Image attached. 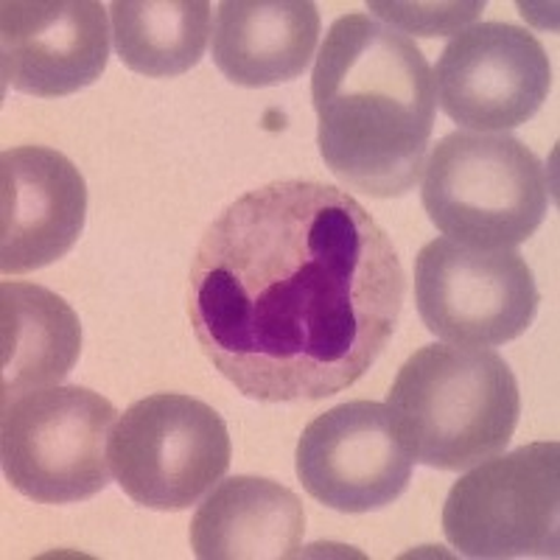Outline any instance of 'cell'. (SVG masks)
I'll use <instances>...</instances> for the list:
<instances>
[{"label": "cell", "mask_w": 560, "mask_h": 560, "mask_svg": "<svg viewBox=\"0 0 560 560\" xmlns=\"http://www.w3.org/2000/svg\"><path fill=\"white\" fill-rule=\"evenodd\" d=\"M407 278L387 230L317 179L244 194L205 230L188 317L208 362L261 404L353 387L393 339Z\"/></svg>", "instance_id": "cell-1"}, {"label": "cell", "mask_w": 560, "mask_h": 560, "mask_svg": "<svg viewBox=\"0 0 560 560\" xmlns=\"http://www.w3.org/2000/svg\"><path fill=\"white\" fill-rule=\"evenodd\" d=\"M325 166L376 199L404 197L427 166L434 73L407 34L345 14L325 34L312 73Z\"/></svg>", "instance_id": "cell-2"}, {"label": "cell", "mask_w": 560, "mask_h": 560, "mask_svg": "<svg viewBox=\"0 0 560 560\" xmlns=\"http://www.w3.org/2000/svg\"><path fill=\"white\" fill-rule=\"evenodd\" d=\"M387 412L415 463L465 471L508 448L522 395L510 364L493 350L427 345L398 370Z\"/></svg>", "instance_id": "cell-3"}, {"label": "cell", "mask_w": 560, "mask_h": 560, "mask_svg": "<svg viewBox=\"0 0 560 560\" xmlns=\"http://www.w3.org/2000/svg\"><path fill=\"white\" fill-rule=\"evenodd\" d=\"M423 208L443 236L477 249H513L549 208L544 163L508 132H448L423 166Z\"/></svg>", "instance_id": "cell-4"}, {"label": "cell", "mask_w": 560, "mask_h": 560, "mask_svg": "<svg viewBox=\"0 0 560 560\" xmlns=\"http://www.w3.org/2000/svg\"><path fill=\"white\" fill-rule=\"evenodd\" d=\"M115 407L88 387H45L3 404L0 463L26 499L73 504L109 485Z\"/></svg>", "instance_id": "cell-5"}, {"label": "cell", "mask_w": 560, "mask_h": 560, "mask_svg": "<svg viewBox=\"0 0 560 560\" xmlns=\"http://www.w3.org/2000/svg\"><path fill=\"white\" fill-rule=\"evenodd\" d=\"M443 533L465 558H558V443H529L474 465L448 490Z\"/></svg>", "instance_id": "cell-6"}, {"label": "cell", "mask_w": 560, "mask_h": 560, "mask_svg": "<svg viewBox=\"0 0 560 560\" xmlns=\"http://www.w3.org/2000/svg\"><path fill=\"white\" fill-rule=\"evenodd\" d=\"M230 432L210 404L183 393L135 401L109 434V465L132 502L188 510L230 468Z\"/></svg>", "instance_id": "cell-7"}, {"label": "cell", "mask_w": 560, "mask_h": 560, "mask_svg": "<svg viewBox=\"0 0 560 560\" xmlns=\"http://www.w3.org/2000/svg\"><path fill=\"white\" fill-rule=\"evenodd\" d=\"M415 303L423 325L443 342L497 348L527 331L541 294L516 249L434 238L415 258Z\"/></svg>", "instance_id": "cell-8"}, {"label": "cell", "mask_w": 560, "mask_h": 560, "mask_svg": "<svg viewBox=\"0 0 560 560\" xmlns=\"http://www.w3.org/2000/svg\"><path fill=\"white\" fill-rule=\"evenodd\" d=\"M552 65L522 26L488 20L454 34L434 70V96L454 124L477 132L522 127L547 102Z\"/></svg>", "instance_id": "cell-9"}, {"label": "cell", "mask_w": 560, "mask_h": 560, "mask_svg": "<svg viewBox=\"0 0 560 560\" xmlns=\"http://www.w3.org/2000/svg\"><path fill=\"white\" fill-rule=\"evenodd\" d=\"M298 479L306 493L339 513H370L393 504L412 477L409 452L387 404L348 401L303 429Z\"/></svg>", "instance_id": "cell-10"}, {"label": "cell", "mask_w": 560, "mask_h": 560, "mask_svg": "<svg viewBox=\"0 0 560 560\" xmlns=\"http://www.w3.org/2000/svg\"><path fill=\"white\" fill-rule=\"evenodd\" d=\"M0 59L7 88L37 98L79 93L107 68V12L96 0H7Z\"/></svg>", "instance_id": "cell-11"}, {"label": "cell", "mask_w": 560, "mask_h": 560, "mask_svg": "<svg viewBox=\"0 0 560 560\" xmlns=\"http://www.w3.org/2000/svg\"><path fill=\"white\" fill-rule=\"evenodd\" d=\"M88 185L62 152L18 147L0 158V269L26 275L59 261L82 236Z\"/></svg>", "instance_id": "cell-12"}, {"label": "cell", "mask_w": 560, "mask_h": 560, "mask_svg": "<svg viewBox=\"0 0 560 560\" xmlns=\"http://www.w3.org/2000/svg\"><path fill=\"white\" fill-rule=\"evenodd\" d=\"M306 510L294 490L264 477H230L210 490L191 522L202 560L298 558Z\"/></svg>", "instance_id": "cell-13"}, {"label": "cell", "mask_w": 560, "mask_h": 560, "mask_svg": "<svg viewBox=\"0 0 560 560\" xmlns=\"http://www.w3.org/2000/svg\"><path fill=\"white\" fill-rule=\"evenodd\" d=\"M319 39L308 0H222L213 23V62L242 88H272L303 77Z\"/></svg>", "instance_id": "cell-14"}, {"label": "cell", "mask_w": 560, "mask_h": 560, "mask_svg": "<svg viewBox=\"0 0 560 560\" xmlns=\"http://www.w3.org/2000/svg\"><path fill=\"white\" fill-rule=\"evenodd\" d=\"M0 398L57 387L82 353L79 314L51 289L7 280L0 287Z\"/></svg>", "instance_id": "cell-15"}, {"label": "cell", "mask_w": 560, "mask_h": 560, "mask_svg": "<svg viewBox=\"0 0 560 560\" xmlns=\"http://www.w3.org/2000/svg\"><path fill=\"white\" fill-rule=\"evenodd\" d=\"M109 18L115 54L143 77H183L208 48L210 3L205 0H115Z\"/></svg>", "instance_id": "cell-16"}, {"label": "cell", "mask_w": 560, "mask_h": 560, "mask_svg": "<svg viewBox=\"0 0 560 560\" xmlns=\"http://www.w3.org/2000/svg\"><path fill=\"white\" fill-rule=\"evenodd\" d=\"M370 9L404 32H415L420 37H440V34H452L454 28L477 18L485 3H446V7H434V3H429V7H420V3L418 7H412V3H370Z\"/></svg>", "instance_id": "cell-17"}]
</instances>
